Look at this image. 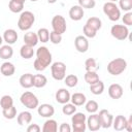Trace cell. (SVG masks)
<instances>
[{"label":"cell","instance_id":"1","mask_svg":"<svg viewBox=\"0 0 132 132\" xmlns=\"http://www.w3.org/2000/svg\"><path fill=\"white\" fill-rule=\"evenodd\" d=\"M36 59L34 60L33 66L36 71H43L52 64V54L46 46H39L36 51Z\"/></svg>","mask_w":132,"mask_h":132},{"label":"cell","instance_id":"2","mask_svg":"<svg viewBox=\"0 0 132 132\" xmlns=\"http://www.w3.org/2000/svg\"><path fill=\"white\" fill-rule=\"evenodd\" d=\"M127 68V61L123 58H116L107 64V71L109 74L117 76L122 74Z\"/></svg>","mask_w":132,"mask_h":132},{"label":"cell","instance_id":"3","mask_svg":"<svg viewBox=\"0 0 132 132\" xmlns=\"http://www.w3.org/2000/svg\"><path fill=\"white\" fill-rule=\"evenodd\" d=\"M35 23V15L29 10L22 11L18 21V27L21 31H28Z\"/></svg>","mask_w":132,"mask_h":132},{"label":"cell","instance_id":"4","mask_svg":"<svg viewBox=\"0 0 132 132\" xmlns=\"http://www.w3.org/2000/svg\"><path fill=\"white\" fill-rule=\"evenodd\" d=\"M71 129L74 132H85L87 129V117L82 112H74L71 117Z\"/></svg>","mask_w":132,"mask_h":132},{"label":"cell","instance_id":"5","mask_svg":"<svg viewBox=\"0 0 132 132\" xmlns=\"http://www.w3.org/2000/svg\"><path fill=\"white\" fill-rule=\"evenodd\" d=\"M103 12L112 22L119 21L121 18V9L116 4V2H111V1L105 2L103 4Z\"/></svg>","mask_w":132,"mask_h":132},{"label":"cell","instance_id":"6","mask_svg":"<svg viewBox=\"0 0 132 132\" xmlns=\"http://www.w3.org/2000/svg\"><path fill=\"white\" fill-rule=\"evenodd\" d=\"M20 101H21V103H22L25 107H27V108H29V109H35V108H37V106L39 105V100H38V98L36 97L35 94H33V93L30 92V91L24 92V93L21 95V97H20Z\"/></svg>","mask_w":132,"mask_h":132},{"label":"cell","instance_id":"7","mask_svg":"<svg viewBox=\"0 0 132 132\" xmlns=\"http://www.w3.org/2000/svg\"><path fill=\"white\" fill-rule=\"evenodd\" d=\"M52 76L56 80H63L66 76V64L61 61L54 62L51 65Z\"/></svg>","mask_w":132,"mask_h":132},{"label":"cell","instance_id":"8","mask_svg":"<svg viewBox=\"0 0 132 132\" xmlns=\"http://www.w3.org/2000/svg\"><path fill=\"white\" fill-rule=\"evenodd\" d=\"M110 34L113 38L118 40H125L129 36V29L125 25H113L110 28Z\"/></svg>","mask_w":132,"mask_h":132},{"label":"cell","instance_id":"9","mask_svg":"<svg viewBox=\"0 0 132 132\" xmlns=\"http://www.w3.org/2000/svg\"><path fill=\"white\" fill-rule=\"evenodd\" d=\"M52 28L53 31L59 33V34H63L66 32L67 29V24H66V20L63 15L61 14H57L52 19Z\"/></svg>","mask_w":132,"mask_h":132},{"label":"cell","instance_id":"10","mask_svg":"<svg viewBox=\"0 0 132 132\" xmlns=\"http://www.w3.org/2000/svg\"><path fill=\"white\" fill-rule=\"evenodd\" d=\"M98 116H99V120L101 123V128L107 129V128L111 127L112 121H113V116L107 109H101L99 111Z\"/></svg>","mask_w":132,"mask_h":132},{"label":"cell","instance_id":"11","mask_svg":"<svg viewBox=\"0 0 132 132\" xmlns=\"http://www.w3.org/2000/svg\"><path fill=\"white\" fill-rule=\"evenodd\" d=\"M87 128L90 131H98L101 128V123L98 113H91L87 118Z\"/></svg>","mask_w":132,"mask_h":132},{"label":"cell","instance_id":"12","mask_svg":"<svg viewBox=\"0 0 132 132\" xmlns=\"http://www.w3.org/2000/svg\"><path fill=\"white\" fill-rule=\"evenodd\" d=\"M74 46L78 53H86L89 50V41L88 38L84 35H78L74 39Z\"/></svg>","mask_w":132,"mask_h":132},{"label":"cell","instance_id":"13","mask_svg":"<svg viewBox=\"0 0 132 132\" xmlns=\"http://www.w3.org/2000/svg\"><path fill=\"white\" fill-rule=\"evenodd\" d=\"M37 112L41 118H52L55 113V108L52 104L43 103L37 106Z\"/></svg>","mask_w":132,"mask_h":132},{"label":"cell","instance_id":"14","mask_svg":"<svg viewBox=\"0 0 132 132\" xmlns=\"http://www.w3.org/2000/svg\"><path fill=\"white\" fill-rule=\"evenodd\" d=\"M124 94L123 87L120 84H111L108 87V95L111 99H120Z\"/></svg>","mask_w":132,"mask_h":132},{"label":"cell","instance_id":"15","mask_svg":"<svg viewBox=\"0 0 132 132\" xmlns=\"http://www.w3.org/2000/svg\"><path fill=\"white\" fill-rule=\"evenodd\" d=\"M70 93L67 89H64V88H61L59 89L56 94H55V98H56V101L60 104H65L67 102L70 101Z\"/></svg>","mask_w":132,"mask_h":132},{"label":"cell","instance_id":"16","mask_svg":"<svg viewBox=\"0 0 132 132\" xmlns=\"http://www.w3.org/2000/svg\"><path fill=\"white\" fill-rule=\"evenodd\" d=\"M2 38H3V41L6 42V44H10L11 45V44H13V43H15L18 41L19 35H18L16 31L13 30V29H6L4 31V33H3Z\"/></svg>","mask_w":132,"mask_h":132},{"label":"cell","instance_id":"17","mask_svg":"<svg viewBox=\"0 0 132 132\" xmlns=\"http://www.w3.org/2000/svg\"><path fill=\"white\" fill-rule=\"evenodd\" d=\"M85 11L84 8L80 7L79 5H73L69 9V16L72 21H80L84 18Z\"/></svg>","mask_w":132,"mask_h":132},{"label":"cell","instance_id":"18","mask_svg":"<svg viewBox=\"0 0 132 132\" xmlns=\"http://www.w3.org/2000/svg\"><path fill=\"white\" fill-rule=\"evenodd\" d=\"M126 124H127V118L124 117V116H122V114H119L116 118H113V121H112V125L111 126L117 131H123L126 128Z\"/></svg>","mask_w":132,"mask_h":132},{"label":"cell","instance_id":"19","mask_svg":"<svg viewBox=\"0 0 132 132\" xmlns=\"http://www.w3.org/2000/svg\"><path fill=\"white\" fill-rule=\"evenodd\" d=\"M0 72L4 76H11L15 72V67L11 62L6 61V62L2 63V65L0 66Z\"/></svg>","mask_w":132,"mask_h":132},{"label":"cell","instance_id":"20","mask_svg":"<svg viewBox=\"0 0 132 132\" xmlns=\"http://www.w3.org/2000/svg\"><path fill=\"white\" fill-rule=\"evenodd\" d=\"M24 42L27 45H30V46H33V47L36 46L37 43L39 42L37 33L30 32V31L27 32V33H25V35H24Z\"/></svg>","mask_w":132,"mask_h":132},{"label":"cell","instance_id":"21","mask_svg":"<svg viewBox=\"0 0 132 132\" xmlns=\"http://www.w3.org/2000/svg\"><path fill=\"white\" fill-rule=\"evenodd\" d=\"M19 82L21 85V87H23L24 89H30L33 87V74L31 73H25L23 75H21Z\"/></svg>","mask_w":132,"mask_h":132},{"label":"cell","instance_id":"22","mask_svg":"<svg viewBox=\"0 0 132 132\" xmlns=\"http://www.w3.org/2000/svg\"><path fill=\"white\" fill-rule=\"evenodd\" d=\"M70 101L75 106H82L86 103V101H87V97H86L85 94L76 92V93H73L70 96Z\"/></svg>","mask_w":132,"mask_h":132},{"label":"cell","instance_id":"23","mask_svg":"<svg viewBox=\"0 0 132 132\" xmlns=\"http://www.w3.org/2000/svg\"><path fill=\"white\" fill-rule=\"evenodd\" d=\"M16 121H18V124L20 126L29 125L32 121V113L30 111H22L18 114Z\"/></svg>","mask_w":132,"mask_h":132},{"label":"cell","instance_id":"24","mask_svg":"<svg viewBox=\"0 0 132 132\" xmlns=\"http://www.w3.org/2000/svg\"><path fill=\"white\" fill-rule=\"evenodd\" d=\"M42 131L43 132H57L58 131V123L48 118L44 123H43V126H42Z\"/></svg>","mask_w":132,"mask_h":132},{"label":"cell","instance_id":"25","mask_svg":"<svg viewBox=\"0 0 132 132\" xmlns=\"http://www.w3.org/2000/svg\"><path fill=\"white\" fill-rule=\"evenodd\" d=\"M13 55V48L10 44H5L0 46V59L9 60Z\"/></svg>","mask_w":132,"mask_h":132},{"label":"cell","instance_id":"26","mask_svg":"<svg viewBox=\"0 0 132 132\" xmlns=\"http://www.w3.org/2000/svg\"><path fill=\"white\" fill-rule=\"evenodd\" d=\"M47 84V78L43 74H34L33 75V87L35 88H43Z\"/></svg>","mask_w":132,"mask_h":132},{"label":"cell","instance_id":"27","mask_svg":"<svg viewBox=\"0 0 132 132\" xmlns=\"http://www.w3.org/2000/svg\"><path fill=\"white\" fill-rule=\"evenodd\" d=\"M34 50H33V46H30V45H27V44H24L22 45L21 50H20V55L23 59H31L33 56H34Z\"/></svg>","mask_w":132,"mask_h":132},{"label":"cell","instance_id":"28","mask_svg":"<svg viewBox=\"0 0 132 132\" xmlns=\"http://www.w3.org/2000/svg\"><path fill=\"white\" fill-rule=\"evenodd\" d=\"M86 25H88L89 27L93 28L94 30H96V31L98 32V30H100L101 27H102V22H101V20H100L99 18H97V16H91V18H89V19L87 20Z\"/></svg>","mask_w":132,"mask_h":132},{"label":"cell","instance_id":"29","mask_svg":"<svg viewBox=\"0 0 132 132\" xmlns=\"http://www.w3.org/2000/svg\"><path fill=\"white\" fill-rule=\"evenodd\" d=\"M90 91L92 94L94 95H101L104 91V84L102 80H98L97 82L93 84V85H90Z\"/></svg>","mask_w":132,"mask_h":132},{"label":"cell","instance_id":"30","mask_svg":"<svg viewBox=\"0 0 132 132\" xmlns=\"http://www.w3.org/2000/svg\"><path fill=\"white\" fill-rule=\"evenodd\" d=\"M85 80L89 85H93L99 80V75L97 74L96 71H86L85 73Z\"/></svg>","mask_w":132,"mask_h":132},{"label":"cell","instance_id":"31","mask_svg":"<svg viewBox=\"0 0 132 132\" xmlns=\"http://www.w3.org/2000/svg\"><path fill=\"white\" fill-rule=\"evenodd\" d=\"M8 9L13 13L22 12L23 9H24V4L23 3H19V2L14 1V0H10L8 2Z\"/></svg>","mask_w":132,"mask_h":132},{"label":"cell","instance_id":"32","mask_svg":"<svg viewBox=\"0 0 132 132\" xmlns=\"http://www.w3.org/2000/svg\"><path fill=\"white\" fill-rule=\"evenodd\" d=\"M13 105V99L10 95H3L0 99V106L2 109L9 108L10 106Z\"/></svg>","mask_w":132,"mask_h":132},{"label":"cell","instance_id":"33","mask_svg":"<svg viewBox=\"0 0 132 132\" xmlns=\"http://www.w3.org/2000/svg\"><path fill=\"white\" fill-rule=\"evenodd\" d=\"M64 82L69 88H74L78 82V77L75 74H68L64 77Z\"/></svg>","mask_w":132,"mask_h":132},{"label":"cell","instance_id":"34","mask_svg":"<svg viewBox=\"0 0 132 132\" xmlns=\"http://www.w3.org/2000/svg\"><path fill=\"white\" fill-rule=\"evenodd\" d=\"M37 36H38V39L40 42L45 43L50 40V31L46 28H40L37 31Z\"/></svg>","mask_w":132,"mask_h":132},{"label":"cell","instance_id":"35","mask_svg":"<svg viewBox=\"0 0 132 132\" xmlns=\"http://www.w3.org/2000/svg\"><path fill=\"white\" fill-rule=\"evenodd\" d=\"M85 69L86 71H97L98 65L94 58H89L85 61Z\"/></svg>","mask_w":132,"mask_h":132},{"label":"cell","instance_id":"36","mask_svg":"<svg viewBox=\"0 0 132 132\" xmlns=\"http://www.w3.org/2000/svg\"><path fill=\"white\" fill-rule=\"evenodd\" d=\"M85 108L89 113H95L99 109V105L95 100H89V101H86Z\"/></svg>","mask_w":132,"mask_h":132},{"label":"cell","instance_id":"37","mask_svg":"<svg viewBox=\"0 0 132 132\" xmlns=\"http://www.w3.org/2000/svg\"><path fill=\"white\" fill-rule=\"evenodd\" d=\"M2 116L7 120H12L16 117V108L12 105L9 108L2 109Z\"/></svg>","mask_w":132,"mask_h":132},{"label":"cell","instance_id":"38","mask_svg":"<svg viewBox=\"0 0 132 132\" xmlns=\"http://www.w3.org/2000/svg\"><path fill=\"white\" fill-rule=\"evenodd\" d=\"M76 111V106L72 103H65L63 104V107H62V112L65 114V116H72L74 112Z\"/></svg>","mask_w":132,"mask_h":132},{"label":"cell","instance_id":"39","mask_svg":"<svg viewBox=\"0 0 132 132\" xmlns=\"http://www.w3.org/2000/svg\"><path fill=\"white\" fill-rule=\"evenodd\" d=\"M119 8L124 11H131L132 9V0H119Z\"/></svg>","mask_w":132,"mask_h":132},{"label":"cell","instance_id":"40","mask_svg":"<svg viewBox=\"0 0 132 132\" xmlns=\"http://www.w3.org/2000/svg\"><path fill=\"white\" fill-rule=\"evenodd\" d=\"M82 32H84V36H86L87 38H94L96 36V34H97V31L96 30H94L93 28L89 27L86 24L82 27Z\"/></svg>","mask_w":132,"mask_h":132},{"label":"cell","instance_id":"41","mask_svg":"<svg viewBox=\"0 0 132 132\" xmlns=\"http://www.w3.org/2000/svg\"><path fill=\"white\" fill-rule=\"evenodd\" d=\"M78 5L82 8H87V9H91L94 8L96 5V1L95 0H78Z\"/></svg>","mask_w":132,"mask_h":132},{"label":"cell","instance_id":"42","mask_svg":"<svg viewBox=\"0 0 132 132\" xmlns=\"http://www.w3.org/2000/svg\"><path fill=\"white\" fill-rule=\"evenodd\" d=\"M50 41L53 44H59L62 41V35L55 31H52L50 32Z\"/></svg>","mask_w":132,"mask_h":132},{"label":"cell","instance_id":"43","mask_svg":"<svg viewBox=\"0 0 132 132\" xmlns=\"http://www.w3.org/2000/svg\"><path fill=\"white\" fill-rule=\"evenodd\" d=\"M122 21H123V23H124L125 26H127V27L128 26H131L132 25V12L131 11H127L123 15Z\"/></svg>","mask_w":132,"mask_h":132},{"label":"cell","instance_id":"44","mask_svg":"<svg viewBox=\"0 0 132 132\" xmlns=\"http://www.w3.org/2000/svg\"><path fill=\"white\" fill-rule=\"evenodd\" d=\"M41 128L37 124H29L27 127V132H39Z\"/></svg>","mask_w":132,"mask_h":132},{"label":"cell","instance_id":"45","mask_svg":"<svg viewBox=\"0 0 132 132\" xmlns=\"http://www.w3.org/2000/svg\"><path fill=\"white\" fill-rule=\"evenodd\" d=\"M72 129H71V126L67 123H62L59 127V131L60 132H70Z\"/></svg>","mask_w":132,"mask_h":132},{"label":"cell","instance_id":"46","mask_svg":"<svg viewBox=\"0 0 132 132\" xmlns=\"http://www.w3.org/2000/svg\"><path fill=\"white\" fill-rule=\"evenodd\" d=\"M125 130H127L128 132H131V131H132V116H130V117L127 119V124H126Z\"/></svg>","mask_w":132,"mask_h":132},{"label":"cell","instance_id":"47","mask_svg":"<svg viewBox=\"0 0 132 132\" xmlns=\"http://www.w3.org/2000/svg\"><path fill=\"white\" fill-rule=\"evenodd\" d=\"M46 1H47V3H50V4H54V3L57 2V0H46Z\"/></svg>","mask_w":132,"mask_h":132},{"label":"cell","instance_id":"48","mask_svg":"<svg viewBox=\"0 0 132 132\" xmlns=\"http://www.w3.org/2000/svg\"><path fill=\"white\" fill-rule=\"evenodd\" d=\"M14 1H16V2H19V3H23V4H25V1H26V0H14Z\"/></svg>","mask_w":132,"mask_h":132},{"label":"cell","instance_id":"49","mask_svg":"<svg viewBox=\"0 0 132 132\" xmlns=\"http://www.w3.org/2000/svg\"><path fill=\"white\" fill-rule=\"evenodd\" d=\"M2 42H3V38H2V36H0V46L2 45Z\"/></svg>","mask_w":132,"mask_h":132},{"label":"cell","instance_id":"50","mask_svg":"<svg viewBox=\"0 0 132 132\" xmlns=\"http://www.w3.org/2000/svg\"><path fill=\"white\" fill-rule=\"evenodd\" d=\"M109 1H111V2H117V1H119V0H109Z\"/></svg>","mask_w":132,"mask_h":132},{"label":"cell","instance_id":"51","mask_svg":"<svg viewBox=\"0 0 132 132\" xmlns=\"http://www.w3.org/2000/svg\"><path fill=\"white\" fill-rule=\"evenodd\" d=\"M30 1H32V2H36V1H38V0H30Z\"/></svg>","mask_w":132,"mask_h":132}]
</instances>
